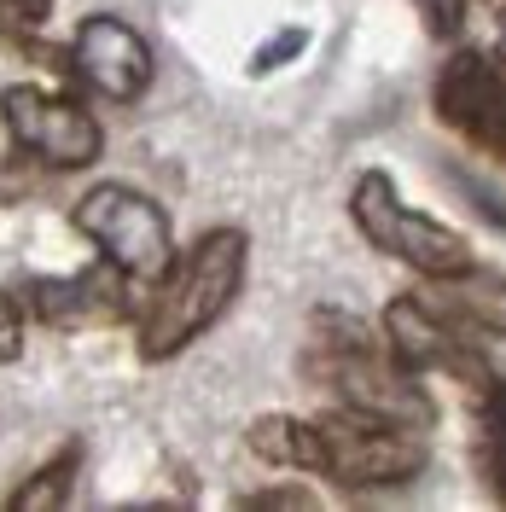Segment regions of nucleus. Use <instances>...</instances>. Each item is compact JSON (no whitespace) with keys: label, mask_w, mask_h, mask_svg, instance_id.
I'll return each mask as SVG.
<instances>
[{"label":"nucleus","mask_w":506,"mask_h":512,"mask_svg":"<svg viewBox=\"0 0 506 512\" xmlns=\"http://www.w3.org/2000/svg\"><path fill=\"white\" fill-rule=\"evenodd\" d=\"M245 262H251L245 227H210L152 286L146 309H140V326H134L140 332V355L146 361H169L187 344H198L233 309V297L245 286Z\"/></svg>","instance_id":"obj_1"},{"label":"nucleus","mask_w":506,"mask_h":512,"mask_svg":"<svg viewBox=\"0 0 506 512\" xmlns=\"http://www.w3.org/2000/svg\"><path fill=\"white\" fill-rule=\"evenodd\" d=\"M76 233L94 239V251L105 262H117L134 286H158L163 274L175 268V233H169V216H163L158 198L123 187V181H99L76 198L70 210Z\"/></svg>","instance_id":"obj_2"},{"label":"nucleus","mask_w":506,"mask_h":512,"mask_svg":"<svg viewBox=\"0 0 506 512\" xmlns=\"http://www.w3.org/2000/svg\"><path fill=\"white\" fill-rule=\"evenodd\" d=\"M315 437H320V478L344 483V489H390V483L419 478L425 460H431L419 425L373 419V414H361V408L320 414Z\"/></svg>","instance_id":"obj_3"},{"label":"nucleus","mask_w":506,"mask_h":512,"mask_svg":"<svg viewBox=\"0 0 506 512\" xmlns=\"http://www.w3.org/2000/svg\"><path fill=\"white\" fill-rule=\"evenodd\" d=\"M349 216L355 227L367 233V245H379L384 256H396V262H408L413 274H460V268H472V245L454 233V227L431 222L425 210H408L396 187H390V175L384 169H367L355 192H349Z\"/></svg>","instance_id":"obj_4"},{"label":"nucleus","mask_w":506,"mask_h":512,"mask_svg":"<svg viewBox=\"0 0 506 512\" xmlns=\"http://www.w3.org/2000/svg\"><path fill=\"white\" fill-rule=\"evenodd\" d=\"M0 123H6V140L41 169H88L105 152V128L82 99L41 94L30 82L0 94Z\"/></svg>","instance_id":"obj_5"},{"label":"nucleus","mask_w":506,"mask_h":512,"mask_svg":"<svg viewBox=\"0 0 506 512\" xmlns=\"http://www.w3.org/2000/svg\"><path fill=\"white\" fill-rule=\"evenodd\" d=\"M309 373L332 384V396L344 408H361L373 419H396V425H419V431L437 419L419 373H408L390 350H332V344H320Z\"/></svg>","instance_id":"obj_6"},{"label":"nucleus","mask_w":506,"mask_h":512,"mask_svg":"<svg viewBox=\"0 0 506 512\" xmlns=\"http://www.w3.org/2000/svg\"><path fill=\"white\" fill-rule=\"evenodd\" d=\"M384 344H390V355H396L408 373H448L472 408L501 384V373H495L472 344H460V332H454L443 315H431L419 297H396V303L384 309Z\"/></svg>","instance_id":"obj_7"},{"label":"nucleus","mask_w":506,"mask_h":512,"mask_svg":"<svg viewBox=\"0 0 506 512\" xmlns=\"http://www.w3.org/2000/svg\"><path fill=\"white\" fill-rule=\"evenodd\" d=\"M70 59H76V76L105 99H134L152 88V76H158V59H152V47H146V35L123 24V18H111V12H94V18H82L76 24V41H70Z\"/></svg>","instance_id":"obj_8"},{"label":"nucleus","mask_w":506,"mask_h":512,"mask_svg":"<svg viewBox=\"0 0 506 512\" xmlns=\"http://www.w3.org/2000/svg\"><path fill=\"white\" fill-rule=\"evenodd\" d=\"M437 117L506 163V76L483 53H454L437 76Z\"/></svg>","instance_id":"obj_9"},{"label":"nucleus","mask_w":506,"mask_h":512,"mask_svg":"<svg viewBox=\"0 0 506 512\" xmlns=\"http://www.w3.org/2000/svg\"><path fill=\"white\" fill-rule=\"evenodd\" d=\"M24 297L41 326H82V320H123L134 315V280L117 262L99 256L94 268L70 274V280H24Z\"/></svg>","instance_id":"obj_10"},{"label":"nucleus","mask_w":506,"mask_h":512,"mask_svg":"<svg viewBox=\"0 0 506 512\" xmlns=\"http://www.w3.org/2000/svg\"><path fill=\"white\" fill-rule=\"evenodd\" d=\"M419 303L448 326H477V332H501L506 338V280L483 274V268H460V274H431V286L419 291Z\"/></svg>","instance_id":"obj_11"},{"label":"nucleus","mask_w":506,"mask_h":512,"mask_svg":"<svg viewBox=\"0 0 506 512\" xmlns=\"http://www.w3.org/2000/svg\"><path fill=\"white\" fill-rule=\"evenodd\" d=\"M256 460L268 466H297V472H320V437H315V419H291V414H262L245 431Z\"/></svg>","instance_id":"obj_12"},{"label":"nucleus","mask_w":506,"mask_h":512,"mask_svg":"<svg viewBox=\"0 0 506 512\" xmlns=\"http://www.w3.org/2000/svg\"><path fill=\"white\" fill-rule=\"evenodd\" d=\"M76 466H82V443H64L41 472H30V483H18V489L6 495V512H59L64 501H70Z\"/></svg>","instance_id":"obj_13"},{"label":"nucleus","mask_w":506,"mask_h":512,"mask_svg":"<svg viewBox=\"0 0 506 512\" xmlns=\"http://www.w3.org/2000/svg\"><path fill=\"white\" fill-rule=\"evenodd\" d=\"M472 419H477V472L495 489V501L506 507V379L477 402Z\"/></svg>","instance_id":"obj_14"},{"label":"nucleus","mask_w":506,"mask_h":512,"mask_svg":"<svg viewBox=\"0 0 506 512\" xmlns=\"http://www.w3.org/2000/svg\"><path fill=\"white\" fill-rule=\"evenodd\" d=\"M413 6H419L431 41H460V30H466V0H413Z\"/></svg>","instance_id":"obj_15"},{"label":"nucleus","mask_w":506,"mask_h":512,"mask_svg":"<svg viewBox=\"0 0 506 512\" xmlns=\"http://www.w3.org/2000/svg\"><path fill=\"white\" fill-rule=\"evenodd\" d=\"M47 6H53V0H0V35L30 53V24L47 18Z\"/></svg>","instance_id":"obj_16"},{"label":"nucleus","mask_w":506,"mask_h":512,"mask_svg":"<svg viewBox=\"0 0 506 512\" xmlns=\"http://www.w3.org/2000/svg\"><path fill=\"white\" fill-rule=\"evenodd\" d=\"M24 355V303L12 291H0V361Z\"/></svg>","instance_id":"obj_17"},{"label":"nucleus","mask_w":506,"mask_h":512,"mask_svg":"<svg viewBox=\"0 0 506 512\" xmlns=\"http://www.w3.org/2000/svg\"><path fill=\"white\" fill-rule=\"evenodd\" d=\"M35 175H41V163L24 158V152H18V163H0V204H18V198H30V192H35Z\"/></svg>","instance_id":"obj_18"},{"label":"nucleus","mask_w":506,"mask_h":512,"mask_svg":"<svg viewBox=\"0 0 506 512\" xmlns=\"http://www.w3.org/2000/svg\"><path fill=\"white\" fill-rule=\"evenodd\" d=\"M245 507L251 512H285V507L309 512V507H320V495H309V489H262V495H245Z\"/></svg>","instance_id":"obj_19"},{"label":"nucleus","mask_w":506,"mask_h":512,"mask_svg":"<svg viewBox=\"0 0 506 512\" xmlns=\"http://www.w3.org/2000/svg\"><path fill=\"white\" fill-rule=\"evenodd\" d=\"M303 41H309V35H303V30H285L280 41H268V47L256 53V64H251V70H274V64L297 59V47H303Z\"/></svg>","instance_id":"obj_20"},{"label":"nucleus","mask_w":506,"mask_h":512,"mask_svg":"<svg viewBox=\"0 0 506 512\" xmlns=\"http://www.w3.org/2000/svg\"><path fill=\"white\" fill-rule=\"evenodd\" d=\"M501 59H506V6H501Z\"/></svg>","instance_id":"obj_21"}]
</instances>
